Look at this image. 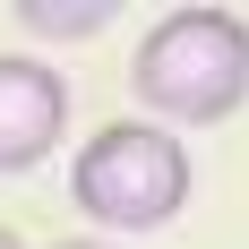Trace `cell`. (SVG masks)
Wrapping results in <instances>:
<instances>
[{"label":"cell","mask_w":249,"mask_h":249,"mask_svg":"<svg viewBox=\"0 0 249 249\" xmlns=\"http://www.w3.org/2000/svg\"><path fill=\"white\" fill-rule=\"evenodd\" d=\"M129 86L155 112V129H215L249 103V18L232 9H163L155 35L129 60Z\"/></svg>","instance_id":"cell-1"},{"label":"cell","mask_w":249,"mask_h":249,"mask_svg":"<svg viewBox=\"0 0 249 249\" xmlns=\"http://www.w3.org/2000/svg\"><path fill=\"white\" fill-rule=\"evenodd\" d=\"M69 198L95 232H163L189 206V155L155 121H103L69 163Z\"/></svg>","instance_id":"cell-2"},{"label":"cell","mask_w":249,"mask_h":249,"mask_svg":"<svg viewBox=\"0 0 249 249\" xmlns=\"http://www.w3.org/2000/svg\"><path fill=\"white\" fill-rule=\"evenodd\" d=\"M69 138V77L52 60H26V52H0V180L43 172Z\"/></svg>","instance_id":"cell-3"},{"label":"cell","mask_w":249,"mask_h":249,"mask_svg":"<svg viewBox=\"0 0 249 249\" xmlns=\"http://www.w3.org/2000/svg\"><path fill=\"white\" fill-rule=\"evenodd\" d=\"M121 18L112 0H18V26L26 35H52V43H77V35H103Z\"/></svg>","instance_id":"cell-4"},{"label":"cell","mask_w":249,"mask_h":249,"mask_svg":"<svg viewBox=\"0 0 249 249\" xmlns=\"http://www.w3.org/2000/svg\"><path fill=\"white\" fill-rule=\"evenodd\" d=\"M0 249H26V241H18V232H9V224H0Z\"/></svg>","instance_id":"cell-5"},{"label":"cell","mask_w":249,"mask_h":249,"mask_svg":"<svg viewBox=\"0 0 249 249\" xmlns=\"http://www.w3.org/2000/svg\"><path fill=\"white\" fill-rule=\"evenodd\" d=\"M60 249H112V241H60Z\"/></svg>","instance_id":"cell-6"}]
</instances>
